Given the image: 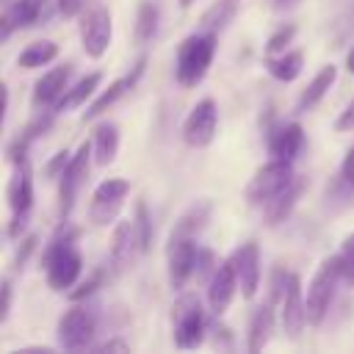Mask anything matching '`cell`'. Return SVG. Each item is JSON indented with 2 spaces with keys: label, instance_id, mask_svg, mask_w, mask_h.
<instances>
[{
  "label": "cell",
  "instance_id": "obj_12",
  "mask_svg": "<svg viewBox=\"0 0 354 354\" xmlns=\"http://www.w3.org/2000/svg\"><path fill=\"white\" fill-rule=\"evenodd\" d=\"M235 288H238V279H235V271H232L230 260L216 266V271L207 279V304L216 315H221L230 307V301L235 296Z\"/></svg>",
  "mask_w": 354,
  "mask_h": 354
},
{
  "label": "cell",
  "instance_id": "obj_46",
  "mask_svg": "<svg viewBox=\"0 0 354 354\" xmlns=\"http://www.w3.org/2000/svg\"><path fill=\"white\" fill-rule=\"evenodd\" d=\"M346 69L354 75V47H351V50H348V55H346Z\"/></svg>",
  "mask_w": 354,
  "mask_h": 354
},
{
  "label": "cell",
  "instance_id": "obj_40",
  "mask_svg": "<svg viewBox=\"0 0 354 354\" xmlns=\"http://www.w3.org/2000/svg\"><path fill=\"white\" fill-rule=\"evenodd\" d=\"M335 130H340V133H348V130H354V100L343 108V113L335 119Z\"/></svg>",
  "mask_w": 354,
  "mask_h": 354
},
{
  "label": "cell",
  "instance_id": "obj_38",
  "mask_svg": "<svg viewBox=\"0 0 354 354\" xmlns=\"http://www.w3.org/2000/svg\"><path fill=\"white\" fill-rule=\"evenodd\" d=\"M102 285V271H97V274H91L86 282H80L75 290H69V299L72 301H83V299H88L91 293H97V288Z\"/></svg>",
  "mask_w": 354,
  "mask_h": 354
},
{
  "label": "cell",
  "instance_id": "obj_31",
  "mask_svg": "<svg viewBox=\"0 0 354 354\" xmlns=\"http://www.w3.org/2000/svg\"><path fill=\"white\" fill-rule=\"evenodd\" d=\"M130 194V180H119V177H111V180H102L97 188H94V196L91 202H111V199H124Z\"/></svg>",
  "mask_w": 354,
  "mask_h": 354
},
{
  "label": "cell",
  "instance_id": "obj_9",
  "mask_svg": "<svg viewBox=\"0 0 354 354\" xmlns=\"http://www.w3.org/2000/svg\"><path fill=\"white\" fill-rule=\"evenodd\" d=\"M216 124H218L216 102H213L210 97L199 100V102L194 105V111L188 113L185 124H183V138H185V144L194 147V149L207 147V144L213 141V136H216Z\"/></svg>",
  "mask_w": 354,
  "mask_h": 354
},
{
  "label": "cell",
  "instance_id": "obj_4",
  "mask_svg": "<svg viewBox=\"0 0 354 354\" xmlns=\"http://www.w3.org/2000/svg\"><path fill=\"white\" fill-rule=\"evenodd\" d=\"M205 337V310L196 293H183L174 301V343L180 348H196Z\"/></svg>",
  "mask_w": 354,
  "mask_h": 354
},
{
  "label": "cell",
  "instance_id": "obj_39",
  "mask_svg": "<svg viewBox=\"0 0 354 354\" xmlns=\"http://www.w3.org/2000/svg\"><path fill=\"white\" fill-rule=\"evenodd\" d=\"M36 243H39V238L36 235H28L22 243H19V249H17V257H14V263L22 268L25 263H28V257H30V252L36 249Z\"/></svg>",
  "mask_w": 354,
  "mask_h": 354
},
{
  "label": "cell",
  "instance_id": "obj_5",
  "mask_svg": "<svg viewBox=\"0 0 354 354\" xmlns=\"http://www.w3.org/2000/svg\"><path fill=\"white\" fill-rule=\"evenodd\" d=\"M111 14L102 3H83L80 8V39H83V50L88 58H102L105 50L111 47Z\"/></svg>",
  "mask_w": 354,
  "mask_h": 354
},
{
  "label": "cell",
  "instance_id": "obj_33",
  "mask_svg": "<svg viewBox=\"0 0 354 354\" xmlns=\"http://www.w3.org/2000/svg\"><path fill=\"white\" fill-rule=\"evenodd\" d=\"M293 36H296V25H285V28H279V30L266 41V55L285 53V50H288V44L293 41Z\"/></svg>",
  "mask_w": 354,
  "mask_h": 354
},
{
  "label": "cell",
  "instance_id": "obj_30",
  "mask_svg": "<svg viewBox=\"0 0 354 354\" xmlns=\"http://www.w3.org/2000/svg\"><path fill=\"white\" fill-rule=\"evenodd\" d=\"M155 30H158V8L152 3H141L136 14V39L144 44L155 36Z\"/></svg>",
  "mask_w": 354,
  "mask_h": 354
},
{
  "label": "cell",
  "instance_id": "obj_27",
  "mask_svg": "<svg viewBox=\"0 0 354 354\" xmlns=\"http://www.w3.org/2000/svg\"><path fill=\"white\" fill-rule=\"evenodd\" d=\"M207 216H210V205H207V202L194 205V207H191V210L177 221V227L171 230V238H169V241H177V238H194V235L205 227Z\"/></svg>",
  "mask_w": 354,
  "mask_h": 354
},
{
  "label": "cell",
  "instance_id": "obj_14",
  "mask_svg": "<svg viewBox=\"0 0 354 354\" xmlns=\"http://www.w3.org/2000/svg\"><path fill=\"white\" fill-rule=\"evenodd\" d=\"M194 260H196L194 238L169 241V279L174 288H183L188 282V277L194 274Z\"/></svg>",
  "mask_w": 354,
  "mask_h": 354
},
{
  "label": "cell",
  "instance_id": "obj_43",
  "mask_svg": "<svg viewBox=\"0 0 354 354\" xmlns=\"http://www.w3.org/2000/svg\"><path fill=\"white\" fill-rule=\"evenodd\" d=\"M83 3H86V0H58V11H61L64 17H75V14H80Z\"/></svg>",
  "mask_w": 354,
  "mask_h": 354
},
{
  "label": "cell",
  "instance_id": "obj_2",
  "mask_svg": "<svg viewBox=\"0 0 354 354\" xmlns=\"http://www.w3.org/2000/svg\"><path fill=\"white\" fill-rule=\"evenodd\" d=\"M343 279V271H340V257H326L318 271L313 274V282L307 288V296H304V318L310 326H318L324 318H326V310L332 304V296H335V288L337 282Z\"/></svg>",
  "mask_w": 354,
  "mask_h": 354
},
{
  "label": "cell",
  "instance_id": "obj_19",
  "mask_svg": "<svg viewBox=\"0 0 354 354\" xmlns=\"http://www.w3.org/2000/svg\"><path fill=\"white\" fill-rule=\"evenodd\" d=\"M138 243H136V232H133V221H119L113 227V235H111V260L119 271H124L136 254Z\"/></svg>",
  "mask_w": 354,
  "mask_h": 354
},
{
  "label": "cell",
  "instance_id": "obj_6",
  "mask_svg": "<svg viewBox=\"0 0 354 354\" xmlns=\"http://www.w3.org/2000/svg\"><path fill=\"white\" fill-rule=\"evenodd\" d=\"M293 180V163H285V160H277L271 158L266 166H260L254 171V177L249 180L243 196L249 205H266L274 194H279L288 183Z\"/></svg>",
  "mask_w": 354,
  "mask_h": 354
},
{
  "label": "cell",
  "instance_id": "obj_22",
  "mask_svg": "<svg viewBox=\"0 0 354 354\" xmlns=\"http://www.w3.org/2000/svg\"><path fill=\"white\" fill-rule=\"evenodd\" d=\"M301 64H304V58H301L299 50H285L282 55L277 53V55H268V58H266V69H268V75L277 77V80H282V83L296 80L299 72H301Z\"/></svg>",
  "mask_w": 354,
  "mask_h": 354
},
{
  "label": "cell",
  "instance_id": "obj_15",
  "mask_svg": "<svg viewBox=\"0 0 354 354\" xmlns=\"http://www.w3.org/2000/svg\"><path fill=\"white\" fill-rule=\"evenodd\" d=\"M268 149H271V158L285 160V163H293L299 158V152L304 149V130H301V124L290 122V124L277 127L268 136Z\"/></svg>",
  "mask_w": 354,
  "mask_h": 354
},
{
  "label": "cell",
  "instance_id": "obj_1",
  "mask_svg": "<svg viewBox=\"0 0 354 354\" xmlns=\"http://www.w3.org/2000/svg\"><path fill=\"white\" fill-rule=\"evenodd\" d=\"M216 55V30H205V33H191L188 39H183V44L177 47V83L183 88H194L199 86V80L207 75L210 64Z\"/></svg>",
  "mask_w": 354,
  "mask_h": 354
},
{
  "label": "cell",
  "instance_id": "obj_13",
  "mask_svg": "<svg viewBox=\"0 0 354 354\" xmlns=\"http://www.w3.org/2000/svg\"><path fill=\"white\" fill-rule=\"evenodd\" d=\"M8 205L14 216H28L33 207V177L28 158L14 163V177L8 183Z\"/></svg>",
  "mask_w": 354,
  "mask_h": 354
},
{
  "label": "cell",
  "instance_id": "obj_37",
  "mask_svg": "<svg viewBox=\"0 0 354 354\" xmlns=\"http://www.w3.org/2000/svg\"><path fill=\"white\" fill-rule=\"evenodd\" d=\"M50 127H53V113H50V111H47V113H39V116L25 127L22 138H25V141H36V138H39L41 133H47Z\"/></svg>",
  "mask_w": 354,
  "mask_h": 354
},
{
  "label": "cell",
  "instance_id": "obj_10",
  "mask_svg": "<svg viewBox=\"0 0 354 354\" xmlns=\"http://www.w3.org/2000/svg\"><path fill=\"white\" fill-rule=\"evenodd\" d=\"M230 266L235 271L238 288L243 299H252L260 288V249L257 243H243L230 254Z\"/></svg>",
  "mask_w": 354,
  "mask_h": 354
},
{
  "label": "cell",
  "instance_id": "obj_8",
  "mask_svg": "<svg viewBox=\"0 0 354 354\" xmlns=\"http://www.w3.org/2000/svg\"><path fill=\"white\" fill-rule=\"evenodd\" d=\"M94 332H97V318L86 307H72L58 321V343L69 351L88 348Z\"/></svg>",
  "mask_w": 354,
  "mask_h": 354
},
{
  "label": "cell",
  "instance_id": "obj_21",
  "mask_svg": "<svg viewBox=\"0 0 354 354\" xmlns=\"http://www.w3.org/2000/svg\"><path fill=\"white\" fill-rule=\"evenodd\" d=\"M102 83V72H91L86 77H80L75 86H66V91L61 94V100L55 102L58 111H72V108H80Z\"/></svg>",
  "mask_w": 354,
  "mask_h": 354
},
{
  "label": "cell",
  "instance_id": "obj_34",
  "mask_svg": "<svg viewBox=\"0 0 354 354\" xmlns=\"http://www.w3.org/2000/svg\"><path fill=\"white\" fill-rule=\"evenodd\" d=\"M119 210H122V199L91 202V218H94V224H111V218H116Z\"/></svg>",
  "mask_w": 354,
  "mask_h": 354
},
{
  "label": "cell",
  "instance_id": "obj_25",
  "mask_svg": "<svg viewBox=\"0 0 354 354\" xmlns=\"http://www.w3.org/2000/svg\"><path fill=\"white\" fill-rule=\"evenodd\" d=\"M41 11H44V0H14L6 11V19H8L11 30H17V28L33 25L41 17Z\"/></svg>",
  "mask_w": 354,
  "mask_h": 354
},
{
  "label": "cell",
  "instance_id": "obj_28",
  "mask_svg": "<svg viewBox=\"0 0 354 354\" xmlns=\"http://www.w3.org/2000/svg\"><path fill=\"white\" fill-rule=\"evenodd\" d=\"M133 232H136V243H138V249H141V252H149V249H152V216H149L147 202H138V205H136Z\"/></svg>",
  "mask_w": 354,
  "mask_h": 354
},
{
  "label": "cell",
  "instance_id": "obj_11",
  "mask_svg": "<svg viewBox=\"0 0 354 354\" xmlns=\"http://www.w3.org/2000/svg\"><path fill=\"white\" fill-rule=\"evenodd\" d=\"M282 326L288 332V337H299L307 318H304V293H301V279L299 274L288 271V282L282 290Z\"/></svg>",
  "mask_w": 354,
  "mask_h": 354
},
{
  "label": "cell",
  "instance_id": "obj_26",
  "mask_svg": "<svg viewBox=\"0 0 354 354\" xmlns=\"http://www.w3.org/2000/svg\"><path fill=\"white\" fill-rule=\"evenodd\" d=\"M55 58H58V44L55 41H33L19 53L17 61H19L22 69H36V66H44Z\"/></svg>",
  "mask_w": 354,
  "mask_h": 354
},
{
  "label": "cell",
  "instance_id": "obj_7",
  "mask_svg": "<svg viewBox=\"0 0 354 354\" xmlns=\"http://www.w3.org/2000/svg\"><path fill=\"white\" fill-rule=\"evenodd\" d=\"M88 169H91V144L83 141L80 149L69 158L64 174L58 177L61 180V188H58V210H61L64 218L72 213L75 199H77V194H80V188H83V183L88 177Z\"/></svg>",
  "mask_w": 354,
  "mask_h": 354
},
{
  "label": "cell",
  "instance_id": "obj_36",
  "mask_svg": "<svg viewBox=\"0 0 354 354\" xmlns=\"http://www.w3.org/2000/svg\"><path fill=\"white\" fill-rule=\"evenodd\" d=\"M69 149H58L47 163H44V177L47 180H58L61 174H64V169H66V163H69Z\"/></svg>",
  "mask_w": 354,
  "mask_h": 354
},
{
  "label": "cell",
  "instance_id": "obj_29",
  "mask_svg": "<svg viewBox=\"0 0 354 354\" xmlns=\"http://www.w3.org/2000/svg\"><path fill=\"white\" fill-rule=\"evenodd\" d=\"M238 3H241V0H221V3H216V6L202 17V28H205V30H221V28L235 17Z\"/></svg>",
  "mask_w": 354,
  "mask_h": 354
},
{
  "label": "cell",
  "instance_id": "obj_35",
  "mask_svg": "<svg viewBox=\"0 0 354 354\" xmlns=\"http://www.w3.org/2000/svg\"><path fill=\"white\" fill-rule=\"evenodd\" d=\"M216 271V254L210 249H196V260H194V274L199 282H207L210 274Z\"/></svg>",
  "mask_w": 354,
  "mask_h": 354
},
{
  "label": "cell",
  "instance_id": "obj_17",
  "mask_svg": "<svg viewBox=\"0 0 354 354\" xmlns=\"http://www.w3.org/2000/svg\"><path fill=\"white\" fill-rule=\"evenodd\" d=\"M69 77H72V66L64 64V66H55L50 72H44L39 80H36V88H33V102L36 105H55L61 100V94L66 91L69 86Z\"/></svg>",
  "mask_w": 354,
  "mask_h": 354
},
{
  "label": "cell",
  "instance_id": "obj_3",
  "mask_svg": "<svg viewBox=\"0 0 354 354\" xmlns=\"http://www.w3.org/2000/svg\"><path fill=\"white\" fill-rule=\"evenodd\" d=\"M41 266L47 271V282L53 290H66L77 282L80 277V268H83V260H80V252L66 243V241H58L53 238L41 254Z\"/></svg>",
  "mask_w": 354,
  "mask_h": 354
},
{
  "label": "cell",
  "instance_id": "obj_47",
  "mask_svg": "<svg viewBox=\"0 0 354 354\" xmlns=\"http://www.w3.org/2000/svg\"><path fill=\"white\" fill-rule=\"evenodd\" d=\"M191 3H194V0H180V6H183V8H188Z\"/></svg>",
  "mask_w": 354,
  "mask_h": 354
},
{
  "label": "cell",
  "instance_id": "obj_42",
  "mask_svg": "<svg viewBox=\"0 0 354 354\" xmlns=\"http://www.w3.org/2000/svg\"><path fill=\"white\" fill-rule=\"evenodd\" d=\"M340 177H343L348 185H354V147L346 152V158H343V163H340Z\"/></svg>",
  "mask_w": 354,
  "mask_h": 354
},
{
  "label": "cell",
  "instance_id": "obj_41",
  "mask_svg": "<svg viewBox=\"0 0 354 354\" xmlns=\"http://www.w3.org/2000/svg\"><path fill=\"white\" fill-rule=\"evenodd\" d=\"M8 310H11V282L3 279L0 282V324L8 318Z\"/></svg>",
  "mask_w": 354,
  "mask_h": 354
},
{
  "label": "cell",
  "instance_id": "obj_45",
  "mask_svg": "<svg viewBox=\"0 0 354 354\" xmlns=\"http://www.w3.org/2000/svg\"><path fill=\"white\" fill-rule=\"evenodd\" d=\"M6 105H8V88L0 83V127H3V119H6Z\"/></svg>",
  "mask_w": 354,
  "mask_h": 354
},
{
  "label": "cell",
  "instance_id": "obj_18",
  "mask_svg": "<svg viewBox=\"0 0 354 354\" xmlns=\"http://www.w3.org/2000/svg\"><path fill=\"white\" fill-rule=\"evenodd\" d=\"M301 188H304V183L299 180H290L279 194H274L266 205H263V216H266V224L268 227H277V224H282L288 216H290V210L296 207V202H299V196H301Z\"/></svg>",
  "mask_w": 354,
  "mask_h": 354
},
{
  "label": "cell",
  "instance_id": "obj_32",
  "mask_svg": "<svg viewBox=\"0 0 354 354\" xmlns=\"http://www.w3.org/2000/svg\"><path fill=\"white\" fill-rule=\"evenodd\" d=\"M340 271H343V282L354 285V232L343 238L340 243Z\"/></svg>",
  "mask_w": 354,
  "mask_h": 354
},
{
  "label": "cell",
  "instance_id": "obj_16",
  "mask_svg": "<svg viewBox=\"0 0 354 354\" xmlns=\"http://www.w3.org/2000/svg\"><path fill=\"white\" fill-rule=\"evenodd\" d=\"M144 66H147V58H141L130 75H124V77L113 80V83H111V86H108V88H105V91H102V94H100V97H97V100H94V102L86 108V113H83V122H88V119H97V116H100V113H105V111H108V108H111V105H113V102H116V100H119V97H122L127 88H133V86L138 83V77H141Z\"/></svg>",
  "mask_w": 354,
  "mask_h": 354
},
{
  "label": "cell",
  "instance_id": "obj_20",
  "mask_svg": "<svg viewBox=\"0 0 354 354\" xmlns=\"http://www.w3.org/2000/svg\"><path fill=\"white\" fill-rule=\"evenodd\" d=\"M119 152V130L113 122H102L94 130V144H91V155L97 166H108Z\"/></svg>",
  "mask_w": 354,
  "mask_h": 354
},
{
  "label": "cell",
  "instance_id": "obj_24",
  "mask_svg": "<svg viewBox=\"0 0 354 354\" xmlns=\"http://www.w3.org/2000/svg\"><path fill=\"white\" fill-rule=\"evenodd\" d=\"M271 329H274V307H271V301H266L263 307H257V313L252 315V324H249V351L252 354L268 343Z\"/></svg>",
  "mask_w": 354,
  "mask_h": 354
},
{
  "label": "cell",
  "instance_id": "obj_23",
  "mask_svg": "<svg viewBox=\"0 0 354 354\" xmlns=\"http://www.w3.org/2000/svg\"><path fill=\"white\" fill-rule=\"evenodd\" d=\"M335 77H337V69H335L332 64L321 66V69L315 72V77L310 80V86L301 91V97H299V111H307V108H313L315 102H321V97L332 88Z\"/></svg>",
  "mask_w": 354,
  "mask_h": 354
},
{
  "label": "cell",
  "instance_id": "obj_44",
  "mask_svg": "<svg viewBox=\"0 0 354 354\" xmlns=\"http://www.w3.org/2000/svg\"><path fill=\"white\" fill-rule=\"evenodd\" d=\"M97 351H130V346L124 343V340H105V343H100L97 346Z\"/></svg>",
  "mask_w": 354,
  "mask_h": 354
},
{
  "label": "cell",
  "instance_id": "obj_48",
  "mask_svg": "<svg viewBox=\"0 0 354 354\" xmlns=\"http://www.w3.org/2000/svg\"><path fill=\"white\" fill-rule=\"evenodd\" d=\"M279 6H290V3H296V0H277Z\"/></svg>",
  "mask_w": 354,
  "mask_h": 354
}]
</instances>
